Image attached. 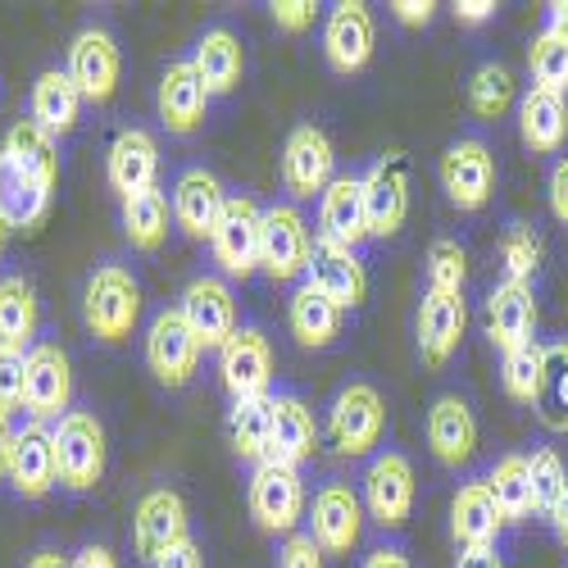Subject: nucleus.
Instances as JSON below:
<instances>
[{"mask_svg":"<svg viewBox=\"0 0 568 568\" xmlns=\"http://www.w3.org/2000/svg\"><path fill=\"white\" fill-rule=\"evenodd\" d=\"M550 528H555V537L568 546V487H564V496H559V505L550 509Z\"/></svg>","mask_w":568,"mask_h":568,"instance_id":"680f3d73","label":"nucleus"},{"mask_svg":"<svg viewBox=\"0 0 568 568\" xmlns=\"http://www.w3.org/2000/svg\"><path fill=\"white\" fill-rule=\"evenodd\" d=\"M201 355H205V346L192 333V323L182 318L178 305H164L146 327V364H151V373L160 377L164 387H186L192 383V373L201 368Z\"/></svg>","mask_w":568,"mask_h":568,"instance_id":"6e6552de","label":"nucleus"},{"mask_svg":"<svg viewBox=\"0 0 568 568\" xmlns=\"http://www.w3.org/2000/svg\"><path fill=\"white\" fill-rule=\"evenodd\" d=\"M151 568H205V555H201V546L192 537H186L182 546H173L169 555H160Z\"/></svg>","mask_w":568,"mask_h":568,"instance_id":"5fc2aeb1","label":"nucleus"},{"mask_svg":"<svg viewBox=\"0 0 568 568\" xmlns=\"http://www.w3.org/2000/svg\"><path fill=\"white\" fill-rule=\"evenodd\" d=\"M496 0H455V19L464 23V28H483V23H491L496 19Z\"/></svg>","mask_w":568,"mask_h":568,"instance_id":"864d4df0","label":"nucleus"},{"mask_svg":"<svg viewBox=\"0 0 568 568\" xmlns=\"http://www.w3.org/2000/svg\"><path fill=\"white\" fill-rule=\"evenodd\" d=\"M528 478H532V509H537L541 518H550V509L559 505V496H564V487H568L564 459H559L550 446L532 450V455H528Z\"/></svg>","mask_w":568,"mask_h":568,"instance_id":"a18cd8bd","label":"nucleus"},{"mask_svg":"<svg viewBox=\"0 0 568 568\" xmlns=\"http://www.w3.org/2000/svg\"><path fill=\"white\" fill-rule=\"evenodd\" d=\"M433 14H437L433 0H392V19L405 28H428Z\"/></svg>","mask_w":568,"mask_h":568,"instance_id":"603ef678","label":"nucleus"},{"mask_svg":"<svg viewBox=\"0 0 568 568\" xmlns=\"http://www.w3.org/2000/svg\"><path fill=\"white\" fill-rule=\"evenodd\" d=\"M364 182V214H368V236H396L409 219V160L400 151L373 160Z\"/></svg>","mask_w":568,"mask_h":568,"instance_id":"f8f14e48","label":"nucleus"},{"mask_svg":"<svg viewBox=\"0 0 568 568\" xmlns=\"http://www.w3.org/2000/svg\"><path fill=\"white\" fill-rule=\"evenodd\" d=\"M178 310H182L186 323H192V333L201 337L205 351H223L227 337L242 327V318H236V296L227 287V277H214V273H201V277L186 282Z\"/></svg>","mask_w":568,"mask_h":568,"instance_id":"ddd939ff","label":"nucleus"},{"mask_svg":"<svg viewBox=\"0 0 568 568\" xmlns=\"http://www.w3.org/2000/svg\"><path fill=\"white\" fill-rule=\"evenodd\" d=\"M487 487H491V496H496V509H500V518H505V528H509V524H524L528 514H537V509H532L528 455H518V450L500 455L496 468L487 473Z\"/></svg>","mask_w":568,"mask_h":568,"instance_id":"58836bf2","label":"nucleus"},{"mask_svg":"<svg viewBox=\"0 0 568 568\" xmlns=\"http://www.w3.org/2000/svg\"><path fill=\"white\" fill-rule=\"evenodd\" d=\"M314 450H318V423H314V409H310L301 396H292V392H277V396H273L268 459L301 468L305 459H314Z\"/></svg>","mask_w":568,"mask_h":568,"instance_id":"c85d7f7f","label":"nucleus"},{"mask_svg":"<svg viewBox=\"0 0 568 568\" xmlns=\"http://www.w3.org/2000/svg\"><path fill=\"white\" fill-rule=\"evenodd\" d=\"M55 464H60V487L69 491H91L105 478V428L91 409H69L55 428Z\"/></svg>","mask_w":568,"mask_h":568,"instance_id":"7ed1b4c3","label":"nucleus"},{"mask_svg":"<svg viewBox=\"0 0 568 568\" xmlns=\"http://www.w3.org/2000/svg\"><path fill=\"white\" fill-rule=\"evenodd\" d=\"M373 45H377V28H373V14L368 6H359V0H342V6H333V14H327L323 23V60L333 73H359L368 60H373Z\"/></svg>","mask_w":568,"mask_h":568,"instance_id":"6ab92c4d","label":"nucleus"},{"mask_svg":"<svg viewBox=\"0 0 568 568\" xmlns=\"http://www.w3.org/2000/svg\"><path fill=\"white\" fill-rule=\"evenodd\" d=\"M205 105H210V91H205L201 73L192 69V60H173L160 78V91H155L160 123L173 136H192L205 123Z\"/></svg>","mask_w":568,"mask_h":568,"instance_id":"b1692460","label":"nucleus"},{"mask_svg":"<svg viewBox=\"0 0 568 568\" xmlns=\"http://www.w3.org/2000/svg\"><path fill=\"white\" fill-rule=\"evenodd\" d=\"M287 318H292V333H296V342L305 351H327V346L342 337V310L327 301L323 292H314L310 282L292 292Z\"/></svg>","mask_w":568,"mask_h":568,"instance_id":"c9c22d12","label":"nucleus"},{"mask_svg":"<svg viewBox=\"0 0 568 568\" xmlns=\"http://www.w3.org/2000/svg\"><path fill=\"white\" fill-rule=\"evenodd\" d=\"M428 446L446 468H459L478 450V414L464 396H437L428 409Z\"/></svg>","mask_w":568,"mask_h":568,"instance_id":"bb28decb","label":"nucleus"},{"mask_svg":"<svg viewBox=\"0 0 568 568\" xmlns=\"http://www.w3.org/2000/svg\"><path fill=\"white\" fill-rule=\"evenodd\" d=\"M541 264H546V246H541L537 227L509 223L505 236H500V268H505V282H524V287H532V282L541 277Z\"/></svg>","mask_w":568,"mask_h":568,"instance_id":"a19ab883","label":"nucleus"},{"mask_svg":"<svg viewBox=\"0 0 568 568\" xmlns=\"http://www.w3.org/2000/svg\"><path fill=\"white\" fill-rule=\"evenodd\" d=\"M169 223H173V205L160 186L123 201V236L132 242V251H146V255L160 251L169 242Z\"/></svg>","mask_w":568,"mask_h":568,"instance_id":"4c0bfd02","label":"nucleus"},{"mask_svg":"<svg viewBox=\"0 0 568 568\" xmlns=\"http://www.w3.org/2000/svg\"><path fill=\"white\" fill-rule=\"evenodd\" d=\"M251 518L273 532V537H292L305 518V478L301 468L264 459L251 473Z\"/></svg>","mask_w":568,"mask_h":568,"instance_id":"39448f33","label":"nucleus"},{"mask_svg":"<svg viewBox=\"0 0 568 568\" xmlns=\"http://www.w3.org/2000/svg\"><path fill=\"white\" fill-rule=\"evenodd\" d=\"M73 400V364L64 355V346L55 342H37L28 351V373H23V409L32 414V423H60L69 414Z\"/></svg>","mask_w":568,"mask_h":568,"instance_id":"1a4fd4ad","label":"nucleus"},{"mask_svg":"<svg viewBox=\"0 0 568 568\" xmlns=\"http://www.w3.org/2000/svg\"><path fill=\"white\" fill-rule=\"evenodd\" d=\"M364 500L355 487L346 483H327L318 487L314 505H310V537L323 555H351L359 546V532H364Z\"/></svg>","mask_w":568,"mask_h":568,"instance_id":"4468645a","label":"nucleus"},{"mask_svg":"<svg viewBox=\"0 0 568 568\" xmlns=\"http://www.w3.org/2000/svg\"><path fill=\"white\" fill-rule=\"evenodd\" d=\"M364 514L377 528H405L414 509V464L400 450L373 455L364 468Z\"/></svg>","mask_w":568,"mask_h":568,"instance_id":"9d476101","label":"nucleus"},{"mask_svg":"<svg viewBox=\"0 0 568 568\" xmlns=\"http://www.w3.org/2000/svg\"><path fill=\"white\" fill-rule=\"evenodd\" d=\"M305 282L314 292H323L342 314L346 310H359L368 301V268L359 260V251H346V246H333V242H314L310 251V268H305Z\"/></svg>","mask_w":568,"mask_h":568,"instance_id":"a211bd4d","label":"nucleus"},{"mask_svg":"<svg viewBox=\"0 0 568 568\" xmlns=\"http://www.w3.org/2000/svg\"><path fill=\"white\" fill-rule=\"evenodd\" d=\"M268 437H273V396L232 400V409H227V442H232L236 459L264 464L268 459Z\"/></svg>","mask_w":568,"mask_h":568,"instance_id":"e433bc0d","label":"nucleus"},{"mask_svg":"<svg viewBox=\"0 0 568 568\" xmlns=\"http://www.w3.org/2000/svg\"><path fill=\"white\" fill-rule=\"evenodd\" d=\"M260 219L264 210L251 201V196H227L214 232H210V251H214V264L227 282H246L251 273H260Z\"/></svg>","mask_w":568,"mask_h":568,"instance_id":"423d86ee","label":"nucleus"},{"mask_svg":"<svg viewBox=\"0 0 568 568\" xmlns=\"http://www.w3.org/2000/svg\"><path fill=\"white\" fill-rule=\"evenodd\" d=\"M333 169H337V151H333V141H327L323 128L305 123L287 136V146H282V182H287V192L296 201L323 196L327 182L337 178Z\"/></svg>","mask_w":568,"mask_h":568,"instance_id":"dca6fc26","label":"nucleus"},{"mask_svg":"<svg viewBox=\"0 0 568 568\" xmlns=\"http://www.w3.org/2000/svg\"><path fill=\"white\" fill-rule=\"evenodd\" d=\"M464 327H468V310L464 296L450 292H423L418 301V318H414V333H418V359L428 368H446L464 342Z\"/></svg>","mask_w":568,"mask_h":568,"instance_id":"aec40b11","label":"nucleus"},{"mask_svg":"<svg viewBox=\"0 0 568 568\" xmlns=\"http://www.w3.org/2000/svg\"><path fill=\"white\" fill-rule=\"evenodd\" d=\"M0 160H10L19 173L45 182V186H55L60 182V146H55V136L51 132H41L32 119H19L6 136V146H0Z\"/></svg>","mask_w":568,"mask_h":568,"instance_id":"f704fd0d","label":"nucleus"},{"mask_svg":"<svg viewBox=\"0 0 568 568\" xmlns=\"http://www.w3.org/2000/svg\"><path fill=\"white\" fill-rule=\"evenodd\" d=\"M514 105V73L505 64H483L468 82V110L478 119H500Z\"/></svg>","mask_w":568,"mask_h":568,"instance_id":"37998d69","label":"nucleus"},{"mask_svg":"<svg viewBox=\"0 0 568 568\" xmlns=\"http://www.w3.org/2000/svg\"><path fill=\"white\" fill-rule=\"evenodd\" d=\"M487 337L500 355L528 346L537 337V292L524 287V282H496L487 292Z\"/></svg>","mask_w":568,"mask_h":568,"instance_id":"412c9836","label":"nucleus"},{"mask_svg":"<svg viewBox=\"0 0 568 568\" xmlns=\"http://www.w3.org/2000/svg\"><path fill=\"white\" fill-rule=\"evenodd\" d=\"M23 373H28V355L0 351V414L23 405Z\"/></svg>","mask_w":568,"mask_h":568,"instance_id":"de8ad7c7","label":"nucleus"},{"mask_svg":"<svg viewBox=\"0 0 568 568\" xmlns=\"http://www.w3.org/2000/svg\"><path fill=\"white\" fill-rule=\"evenodd\" d=\"M23 568H69V555H60V550H37Z\"/></svg>","mask_w":568,"mask_h":568,"instance_id":"e2e57ef3","label":"nucleus"},{"mask_svg":"<svg viewBox=\"0 0 568 568\" xmlns=\"http://www.w3.org/2000/svg\"><path fill=\"white\" fill-rule=\"evenodd\" d=\"M105 178L123 201L136 192H151L160 178V141L146 128H123L105 155Z\"/></svg>","mask_w":568,"mask_h":568,"instance_id":"a878e982","label":"nucleus"},{"mask_svg":"<svg viewBox=\"0 0 568 568\" xmlns=\"http://www.w3.org/2000/svg\"><path fill=\"white\" fill-rule=\"evenodd\" d=\"M6 236H10V227H6V223H0V255H6Z\"/></svg>","mask_w":568,"mask_h":568,"instance_id":"0e129e2a","label":"nucleus"},{"mask_svg":"<svg viewBox=\"0 0 568 568\" xmlns=\"http://www.w3.org/2000/svg\"><path fill=\"white\" fill-rule=\"evenodd\" d=\"M518 136L532 155H555L564 151L568 141V101L555 97V91H541V87H528L518 97Z\"/></svg>","mask_w":568,"mask_h":568,"instance_id":"c756f323","label":"nucleus"},{"mask_svg":"<svg viewBox=\"0 0 568 568\" xmlns=\"http://www.w3.org/2000/svg\"><path fill=\"white\" fill-rule=\"evenodd\" d=\"M186 500L178 496V491H169V487H155V491H146L141 496V505H136V514H132V546H136V555L146 559V564H155L160 555H169L173 546H182L186 537Z\"/></svg>","mask_w":568,"mask_h":568,"instance_id":"f3484780","label":"nucleus"},{"mask_svg":"<svg viewBox=\"0 0 568 568\" xmlns=\"http://www.w3.org/2000/svg\"><path fill=\"white\" fill-rule=\"evenodd\" d=\"M442 186H446V196L455 210L464 214H478L491 205L496 196V155L483 136H459L446 146L442 155Z\"/></svg>","mask_w":568,"mask_h":568,"instance_id":"0eeeda50","label":"nucleus"},{"mask_svg":"<svg viewBox=\"0 0 568 568\" xmlns=\"http://www.w3.org/2000/svg\"><path fill=\"white\" fill-rule=\"evenodd\" d=\"M37 323H41V305H37V287L28 277H0V351H19L28 355L37 342Z\"/></svg>","mask_w":568,"mask_h":568,"instance_id":"72a5a7b5","label":"nucleus"},{"mask_svg":"<svg viewBox=\"0 0 568 568\" xmlns=\"http://www.w3.org/2000/svg\"><path fill=\"white\" fill-rule=\"evenodd\" d=\"M277 568H323V550L314 546L310 532H292L277 550Z\"/></svg>","mask_w":568,"mask_h":568,"instance_id":"8fccbe9b","label":"nucleus"},{"mask_svg":"<svg viewBox=\"0 0 568 568\" xmlns=\"http://www.w3.org/2000/svg\"><path fill=\"white\" fill-rule=\"evenodd\" d=\"M310 251H314V236L305 214L287 201L268 205L260 219V273L268 282H296L310 268Z\"/></svg>","mask_w":568,"mask_h":568,"instance_id":"20e7f679","label":"nucleus"},{"mask_svg":"<svg viewBox=\"0 0 568 568\" xmlns=\"http://www.w3.org/2000/svg\"><path fill=\"white\" fill-rule=\"evenodd\" d=\"M78 119H82V91L64 69H45L32 82V123L60 141L78 128Z\"/></svg>","mask_w":568,"mask_h":568,"instance_id":"2f4dec72","label":"nucleus"},{"mask_svg":"<svg viewBox=\"0 0 568 568\" xmlns=\"http://www.w3.org/2000/svg\"><path fill=\"white\" fill-rule=\"evenodd\" d=\"M10 459H14V428L10 414H0V483H10Z\"/></svg>","mask_w":568,"mask_h":568,"instance_id":"052dcab7","label":"nucleus"},{"mask_svg":"<svg viewBox=\"0 0 568 568\" xmlns=\"http://www.w3.org/2000/svg\"><path fill=\"white\" fill-rule=\"evenodd\" d=\"M268 10H273V23H277L282 32H310L314 19H318L314 0H273Z\"/></svg>","mask_w":568,"mask_h":568,"instance_id":"09e8293b","label":"nucleus"},{"mask_svg":"<svg viewBox=\"0 0 568 568\" xmlns=\"http://www.w3.org/2000/svg\"><path fill=\"white\" fill-rule=\"evenodd\" d=\"M541 32H550L559 45H568V0H550L546 6V28Z\"/></svg>","mask_w":568,"mask_h":568,"instance_id":"4d7b16f0","label":"nucleus"},{"mask_svg":"<svg viewBox=\"0 0 568 568\" xmlns=\"http://www.w3.org/2000/svg\"><path fill=\"white\" fill-rule=\"evenodd\" d=\"M500 532H505V518L496 509V496L487 487V478H473L455 491L450 500V537L459 550L468 546H500Z\"/></svg>","mask_w":568,"mask_h":568,"instance_id":"cd10ccee","label":"nucleus"},{"mask_svg":"<svg viewBox=\"0 0 568 568\" xmlns=\"http://www.w3.org/2000/svg\"><path fill=\"white\" fill-rule=\"evenodd\" d=\"M232 192H223V182L210 173V169H186L178 182H173V223L192 236V242H210V232L223 214Z\"/></svg>","mask_w":568,"mask_h":568,"instance_id":"393cba45","label":"nucleus"},{"mask_svg":"<svg viewBox=\"0 0 568 568\" xmlns=\"http://www.w3.org/2000/svg\"><path fill=\"white\" fill-rule=\"evenodd\" d=\"M364 568H414V564H409V555H405L400 546H377V550L364 559Z\"/></svg>","mask_w":568,"mask_h":568,"instance_id":"bf43d9fd","label":"nucleus"},{"mask_svg":"<svg viewBox=\"0 0 568 568\" xmlns=\"http://www.w3.org/2000/svg\"><path fill=\"white\" fill-rule=\"evenodd\" d=\"M219 383L232 400H251V396H268L273 387V346L260 327L242 323L227 337V346L219 351Z\"/></svg>","mask_w":568,"mask_h":568,"instance_id":"9b49d317","label":"nucleus"},{"mask_svg":"<svg viewBox=\"0 0 568 568\" xmlns=\"http://www.w3.org/2000/svg\"><path fill=\"white\" fill-rule=\"evenodd\" d=\"M528 69H532V87L568 101V45H559L550 32H537L528 45Z\"/></svg>","mask_w":568,"mask_h":568,"instance_id":"c03bdc74","label":"nucleus"},{"mask_svg":"<svg viewBox=\"0 0 568 568\" xmlns=\"http://www.w3.org/2000/svg\"><path fill=\"white\" fill-rule=\"evenodd\" d=\"M69 568H119V559H114L105 546H82V550L69 559Z\"/></svg>","mask_w":568,"mask_h":568,"instance_id":"13d9d810","label":"nucleus"},{"mask_svg":"<svg viewBox=\"0 0 568 568\" xmlns=\"http://www.w3.org/2000/svg\"><path fill=\"white\" fill-rule=\"evenodd\" d=\"M64 73L73 78V87L82 91L87 105H105L119 87L123 60H119V41L105 28H82L69 45V64Z\"/></svg>","mask_w":568,"mask_h":568,"instance_id":"2eb2a0df","label":"nucleus"},{"mask_svg":"<svg viewBox=\"0 0 568 568\" xmlns=\"http://www.w3.org/2000/svg\"><path fill=\"white\" fill-rule=\"evenodd\" d=\"M546 201H550V214H555L559 223H568V155H564V160H555V169H550Z\"/></svg>","mask_w":568,"mask_h":568,"instance_id":"3c124183","label":"nucleus"},{"mask_svg":"<svg viewBox=\"0 0 568 568\" xmlns=\"http://www.w3.org/2000/svg\"><path fill=\"white\" fill-rule=\"evenodd\" d=\"M136 318H141V282L128 264H97L82 287V323L87 333L105 342V346H119L136 333Z\"/></svg>","mask_w":568,"mask_h":568,"instance_id":"f257e3e1","label":"nucleus"},{"mask_svg":"<svg viewBox=\"0 0 568 568\" xmlns=\"http://www.w3.org/2000/svg\"><path fill=\"white\" fill-rule=\"evenodd\" d=\"M464 282H468V251L450 242V236H437L428 246V292L464 296Z\"/></svg>","mask_w":568,"mask_h":568,"instance_id":"49530a36","label":"nucleus"},{"mask_svg":"<svg viewBox=\"0 0 568 568\" xmlns=\"http://www.w3.org/2000/svg\"><path fill=\"white\" fill-rule=\"evenodd\" d=\"M318 236L333 246L359 251L368 242V214H364V182L355 173H342L327 182L318 196Z\"/></svg>","mask_w":568,"mask_h":568,"instance_id":"4be33fe9","label":"nucleus"},{"mask_svg":"<svg viewBox=\"0 0 568 568\" xmlns=\"http://www.w3.org/2000/svg\"><path fill=\"white\" fill-rule=\"evenodd\" d=\"M532 409L550 433H568V337L546 346V373H541V392Z\"/></svg>","mask_w":568,"mask_h":568,"instance_id":"ea45409f","label":"nucleus"},{"mask_svg":"<svg viewBox=\"0 0 568 568\" xmlns=\"http://www.w3.org/2000/svg\"><path fill=\"white\" fill-rule=\"evenodd\" d=\"M192 69L201 73L210 97H227V91H236V82H242V73H246V51L227 28H205L196 37V45H192Z\"/></svg>","mask_w":568,"mask_h":568,"instance_id":"7c9ffc66","label":"nucleus"},{"mask_svg":"<svg viewBox=\"0 0 568 568\" xmlns=\"http://www.w3.org/2000/svg\"><path fill=\"white\" fill-rule=\"evenodd\" d=\"M455 568H505L500 546H468L455 555Z\"/></svg>","mask_w":568,"mask_h":568,"instance_id":"6e6d98bb","label":"nucleus"},{"mask_svg":"<svg viewBox=\"0 0 568 568\" xmlns=\"http://www.w3.org/2000/svg\"><path fill=\"white\" fill-rule=\"evenodd\" d=\"M383 433H387V400L377 396V387L346 383L327 405V437H333L337 455L364 459L383 446Z\"/></svg>","mask_w":568,"mask_h":568,"instance_id":"f03ea898","label":"nucleus"},{"mask_svg":"<svg viewBox=\"0 0 568 568\" xmlns=\"http://www.w3.org/2000/svg\"><path fill=\"white\" fill-rule=\"evenodd\" d=\"M60 483V464H55V437L45 423H23L14 433V459H10V487L23 500L51 496Z\"/></svg>","mask_w":568,"mask_h":568,"instance_id":"5701e85b","label":"nucleus"},{"mask_svg":"<svg viewBox=\"0 0 568 568\" xmlns=\"http://www.w3.org/2000/svg\"><path fill=\"white\" fill-rule=\"evenodd\" d=\"M51 196H55V186H45L19 173L10 160H0V223L10 232H32L45 219V210H51Z\"/></svg>","mask_w":568,"mask_h":568,"instance_id":"473e14b6","label":"nucleus"},{"mask_svg":"<svg viewBox=\"0 0 568 568\" xmlns=\"http://www.w3.org/2000/svg\"><path fill=\"white\" fill-rule=\"evenodd\" d=\"M541 373H546V346H541V342H528V346H518V351L500 355V383H505V396L518 400V405H537Z\"/></svg>","mask_w":568,"mask_h":568,"instance_id":"79ce46f5","label":"nucleus"}]
</instances>
